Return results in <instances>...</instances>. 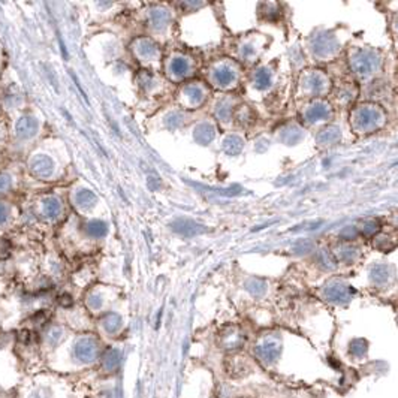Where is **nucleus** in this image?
<instances>
[{"mask_svg":"<svg viewBox=\"0 0 398 398\" xmlns=\"http://www.w3.org/2000/svg\"><path fill=\"white\" fill-rule=\"evenodd\" d=\"M4 218H6V208H4V205L0 204V222H3Z\"/></svg>","mask_w":398,"mask_h":398,"instance_id":"20e7f679","label":"nucleus"},{"mask_svg":"<svg viewBox=\"0 0 398 398\" xmlns=\"http://www.w3.org/2000/svg\"><path fill=\"white\" fill-rule=\"evenodd\" d=\"M9 184V182L8 180H4V177H2V180H0V189H3L4 186H8Z\"/></svg>","mask_w":398,"mask_h":398,"instance_id":"39448f33","label":"nucleus"},{"mask_svg":"<svg viewBox=\"0 0 398 398\" xmlns=\"http://www.w3.org/2000/svg\"><path fill=\"white\" fill-rule=\"evenodd\" d=\"M75 356L78 361L90 364L99 356V348L93 340H81L75 348Z\"/></svg>","mask_w":398,"mask_h":398,"instance_id":"f257e3e1","label":"nucleus"},{"mask_svg":"<svg viewBox=\"0 0 398 398\" xmlns=\"http://www.w3.org/2000/svg\"><path fill=\"white\" fill-rule=\"evenodd\" d=\"M256 356L266 366L274 364L280 356V349L274 342H264L256 348Z\"/></svg>","mask_w":398,"mask_h":398,"instance_id":"f03ea898","label":"nucleus"},{"mask_svg":"<svg viewBox=\"0 0 398 398\" xmlns=\"http://www.w3.org/2000/svg\"><path fill=\"white\" fill-rule=\"evenodd\" d=\"M102 366H104V370L106 373H114L117 372L118 366H120V354L116 352V350H111L105 355L104 361H102Z\"/></svg>","mask_w":398,"mask_h":398,"instance_id":"7ed1b4c3","label":"nucleus"}]
</instances>
